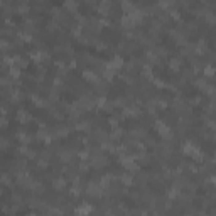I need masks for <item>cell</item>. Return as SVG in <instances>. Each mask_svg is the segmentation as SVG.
I'll return each instance as SVG.
<instances>
[{
  "label": "cell",
  "mask_w": 216,
  "mask_h": 216,
  "mask_svg": "<svg viewBox=\"0 0 216 216\" xmlns=\"http://www.w3.org/2000/svg\"><path fill=\"white\" fill-rule=\"evenodd\" d=\"M156 128H157V130H159V134H160L162 137H165V139H169V137L172 135L171 128H169L167 125L164 123V122H160V120H159V122H157V123H156Z\"/></svg>",
  "instance_id": "2"
},
{
  "label": "cell",
  "mask_w": 216,
  "mask_h": 216,
  "mask_svg": "<svg viewBox=\"0 0 216 216\" xmlns=\"http://www.w3.org/2000/svg\"><path fill=\"white\" fill-rule=\"evenodd\" d=\"M125 132L122 130V128H115L113 132H111V139H120V137H123Z\"/></svg>",
  "instance_id": "21"
},
{
  "label": "cell",
  "mask_w": 216,
  "mask_h": 216,
  "mask_svg": "<svg viewBox=\"0 0 216 216\" xmlns=\"http://www.w3.org/2000/svg\"><path fill=\"white\" fill-rule=\"evenodd\" d=\"M122 181H123L125 184H132V182H134V177L128 176V174H123V176H122Z\"/></svg>",
  "instance_id": "22"
},
{
  "label": "cell",
  "mask_w": 216,
  "mask_h": 216,
  "mask_svg": "<svg viewBox=\"0 0 216 216\" xmlns=\"http://www.w3.org/2000/svg\"><path fill=\"white\" fill-rule=\"evenodd\" d=\"M2 182H3V184H10V182H12L10 176L9 174H2Z\"/></svg>",
  "instance_id": "24"
},
{
  "label": "cell",
  "mask_w": 216,
  "mask_h": 216,
  "mask_svg": "<svg viewBox=\"0 0 216 216\" xmlns=\"http://www.w3.org/2000/svg\"><path fill=\"white\" fill-rule=\"evenodd\" d=\"M19 140H20V142H24V143H29V142H31V137H29L26 132H19Z\"/></svg>",
  "instance_id": "20"
},
{
  "label": "cell",
  "mask_w": 216,
  "mask_h": 216,
  "mask_svg": "<svg viewBox=\"0 0 216 216\" xmlns=\"http://www.w3.org/2000/svg\"><path fill=\"white\" fill-rule=\"evenodd\" d=\"M56 134L59 137H66L68 134H69V128H68V127H57L56 128Z\"/></svg>",
  "instance_id": "16"
},
{
  "label": "cell",
  "mask_w": 216,
  "mask_h": 216,
  "mask_svg": "<svg viewBox=\"0 0 216 216\" xmlns=\"http://www.w3.org/2000/svg\"><path fill=\"white\" fill-rule=\"evenodd\" d=\"M27 216H37V214H34V213H32V214H27Z\"/></svg>",
  "instance_id": "28"
},
{
  "label": "cell",
  "mask_w": 216,
  "mask_h": 216,
  "mask_svg": "<svg viewBox=\"0 0 216 216\" xmlns=\"http://www.w3.org/2000/svg\"><path fill=\"white\" fill-rule=\"evenodd\" d=\"M188 216H189V214H188Z\"/></svg>",
  "instance_id": "29"
},
{
  "label": "cell",
  "mask_w": 216,
  "mask_h": 216,
  "mask_svg": "<svg viewBox=\"0 0 216 216\" xmlns=\"http://www.w3.org/2000/svg\"><path fill=\"white\" fill-rule=\"evenodd\" d=\"M106 164V159L103 156H100V154H96L95 157H93V162H91V165L93 167H96V169H100V167H103V165Z\"/></svg>",
  "instance_id": "5"
},
{
  "label": "cell",
  "mask_w": 216,
  "mask_h": 216,
  "mask_svg": "<svg viewBox=\"0 0 216 216\" xmlns=\"http://www.w3.org/2000/svg\"><path fill=\"white\" fill-rule=\"evenodd\" d=\"M86 193L89 194V196H102L103 194V188L98 184V182H89L88 184V191Z\"/></svg>",
  "instance_id": "1"
},
{
  "label": "cell",
  "mask_w": 216,
  "mask_h": 216,
  "mask_svg": "<svg viewBox=\"0 0 216 216\" xmlns=\"http://www.w3.org/2000/svg\"><path fill=\"white\" fill-rule=\"evenodd\" d=\"M0 48H9V42L5 39H0Z\"/></svg>",
  "instance_id": "26"
},
{
  "label": "cell",
  "mask_w": 216,
  "mask_h": 216,
  "mask_svg": "<svg viewBox=\"0 0 216 216\" xmlns=\"http://www.w3.org/2000/svg\"><path fill=\"white\" fill-rule=\"evenodd\" d=\"M7 145H9V140H5L3 137H0V150L7 149Z\"/></svg>",
  "instance_id": "23"
},
{
  "label": "cell",
  "mask_w": 216,
  "mask_h": 216,
  "mask_svg": "<svg viewBox=\"0 0 216 216\" xmlns=\"http://www.w3.org/2000/svg\"><path fill=\"white\" fill-rule=\"evenodd\" d=\"M171 68L172 69H179V68H181V59H179V57H172L171 59Z\"/></svg>",
  "instance_id": "19"
},
{
  "label": "cell",
  "mask_w": 216,
  "mask_h": 216,
  "mask_svg": "<svg viewBox=\"0 0 216 216\" xmlns=\"http://www.w3.org/2000/svg\"><path fill=\"white\" fill-rule=\"evenodd\" d=\"M17 120L22 122V123H26V122L31 120V113L26 111V110H19V111H17Z\"/></svg>",
  "instance_id": "9"
},
{
  "label": "cell",
  "mask_w": 216,
  "mask_h": 216,
  "mask_svg": "<svg viewBox=\"0 0 216 216\" xmlns=\"http://www.w3.org/2000/svg\"><path fill=\"white\" fill-rule=\"evenodd\" d=\"M71 159H73V152L71 150H63L61 152V160L63 162H71Z\"/></svg>",
  "instance_id": "12"
},
{
  "label": "cell",
  "mask_w": 216,
  "mask_h": 216,
  "mask_svg": "<svg viewBox=\"0 0 216 216\" xmlns=\"http://www.w3.org/2000/svg\"><path fill=\"white\" fill-rule=\"evenodd\" d=\"M122 64H123L122 57L120 56H115V59L110 61V63L106 64V68H108V69H111V71H115V69H118V68H122Z\"/></svg>",
  "instance_id": "4"
},
{
  "label": "cell",
  "mask_w": 216,
  "mask_h": 216,
  "mask_svg": "<svg viewBox=\"0 0 216 216\" xmlns=\"http://www.w3.org/2000/svg\"><path fill=\"white\" fill-rule=\"evenodd\" d=\"M204 73H206L208 76H211V74H213V68H211V66H208L206 69H204Z\"/></svg>",
  "instance_id": "27"
},
{
  "label": "cell",
  "mask_w": 216,
  "mask_h": 216,
  "mask_svg": "<svg viewBox=\"0 0 216 216\" xmlns=\"http://www.w3.org/2000/svg\"><path fill=\"white\" fill-rule=\"evenodd\" d=\"M123 113L125 115H139L140 110L137 106H128V108H125V110H123Z\"/></svg>",
  "instance_id": "14"
},
{
  "label": "cell",
  "mask_w": 216,
  "mask_h": 216,
  "mask_svg": "<svg viewBox=\"0 0 216 216\" xmlns=\"http://www.w3.org/2000/svg\"><path fill=\"white\" fill-rule=\"evenodd\" d=\"M110 9H111V2H108V0H105V2H102V3H98V12L102 14V15H108Z\"/></svg>",
  "instance_id": "6"
},
{
  "label": "cell",
  "mask_w": 216,
  "mask_h": 216,
  "mask_svg": "<svg viewBox=\"0 0 216 216\" xmlns=\"http://www.w3.org/2000/svg\"><path fill=\"white\" fill-rule=\"evenodd\" d=\"M63 7H64V9H68V10H71V12H74V10L78 9V3L76 2H64Z\"/></svg>",
  "instance_id": "15"
},
{
  "label": "cell",
  "mask_w": 216,
  "mask_h": 216,
  "mask_svg": "<svg viewBox=\"0 0 216 216\" xmlns=\"http://www.w3.org/2000/svg\"><path fill=\"white\" fill-rule=\"evenodd\" d=\"M80 130H89V127H91V123H89V120H83L81 123H78L76 125Z\"/></svg>",
  "instance_id": "18"
},
{
  "label": "cell",
  "mask_w": 216,
  "mask_h": 216,
  "mask_svg": "<svg viewBox=\"0 0 216 216\" xmlns=\"http://www.w3.org/2000/svg\"><path fill=\"white\" fill-rule=\"evenodd\" d=\"M9 73H10V76H14V78H17L20 74V69H19V66H15V64H12L10 66V69H9Z\"/></svg>",
  "instance_id": "17"
},
{
  "label": "cell",
  "mask_w": 216,
  "mask_h": 216,
  "mask_svg": "<svg viewBox=\"0 0 216 216\" xmlns=\"http://www.w3.org/2000/svg\"><path fill=\"white\" fill-rule=\"evenodd\" d=\"M83 76L86 78V80H89L91 83H98V76H96L93 71H89V69H86V71H83Z\"/></svg>",
  "instance_id": "11"
},
{
  "label": "cell",
  "mask_w": 216,
  "mask_h": 216,
  "mask_svg": "<svg viewBox=\"0 0 216 216\" xmlns=\"http://www.w3.org/2000/svg\"><path fill=\"white\" fill-rule=\"evenodd\" d=\"M17 10H19L20 14L29 12V3L27 2H19V3H17Z\"/></svg>",
  "instance_id": "13"
},
{
  "label": "cell",
  "mask_w": 216,
  "mask_h": 216,
  "mask_svg": "<svg viewBox=\"0 0 216 216\" xmlns=\"http://www.w3.org/2000/svg\"><path fill=\"white\" fill-rule=\"evenodd\" d=\"M7 123H9V122H7V118L5 117H0V127H7Z\"/></svg>",
  "instance_id": "25"
},
{
  "label": "cell",
  "mask_w": 216,
  "mask_h": 216,
  "mask_svg": "<svg viewBox=\"0 0 216 216\" xmlns=\"http://www.w3.org/2000/svg\"><path fill=\"white\" fill-rule=\"evenodd\" d=\"M93 210V206L91 204H88V203H83L80 208H78V216H86L89 213V211Z\"/></svg>",
  "instance_id": "8"
},
{
  "label": "cell",
  "mask_w": 216,
  "mask_h": 216,
  "mask_svg": "<svg viewBox=\"0 0 216 216\" xmlns=\"http://www.w3.org/2000/svg\"><path fill=\"white\" fill-rule=\"evenodd\" d=\"M120 162H122V165H123L125 169H128V171H135L137 169V164L134 162V157H122Z\"/></svg>",
  "instance_id": "3"
},
{
  "label": "cell",
  "mask_w": 216,
  "mask_h": 216,
  "mask_svg": "<svg viewBox=\"0 0 216 216\" xmlns=\"http://www.w3.org/2000/svg\"><path fill=\"white\" fill-rule=\"evenodd\" d=\"M64 186H66V179H64V177H56L52 181V188L57 189V191L64 189Z\"/></svg>",
  "instance_id": "10"
},
{
  "label": "cell",
  "mask_w": 216,
  "mask_h": 216,
  "mask_svg": "<svg viewBox=\"0 0 216 216\" xmlns=\"http://www.w3.org/2000/svg\"><path fill=\"white\" fill-rule=\"evenodd\" d=\"M32 59L34 61H46V59H49V54L48 52H44V51H34L32 52Z\"/></svg>",
  "instance_id": "7"
}]
</instances>
